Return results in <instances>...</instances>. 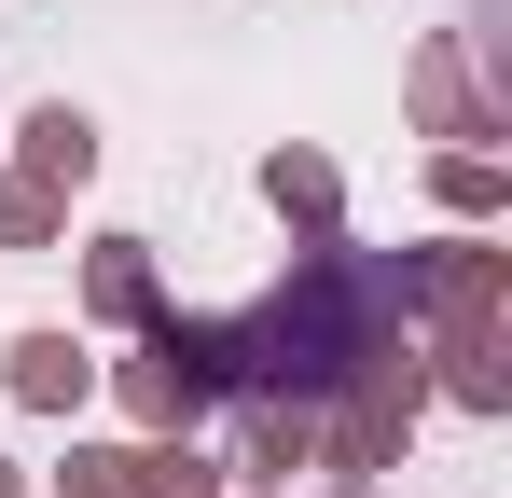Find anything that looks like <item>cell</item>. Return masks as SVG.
Returning a JSON list of instances; mask_svg holds the SVG:
<instances>
[{
	"instance_id": "3957f363",
	"label": "cell",
	"mask_w": 512,
	"mask_h": 498,
	"mask_svg": "<svg viewBox=\"0 0 512 498\" xmlns=\"http://www.w3.org/2000/svg\"><path fill=\"white\" fill-rule=\"evenodd\" d=\"M97 402L125 415V443H194L222 388H208V346H194V305H167L153 332H125V360H97Z\"/></svg>"
},
{
	"instance_id": "52a82bcc",
	"label": "cell",
	"mask_w": 512,
	"mask_h": 498,
	"mask_svg": "<svg viewBox=\"0 0 512 498\" xmlns=\"http://www.w3.org/2000/svg\"><path fill=\"white\" fill-rule=\"evenodd\" d=\"M512 319V236H429L416 249V332Z\"/></svg>"
},
{
	"instance_id": "7a4b0ae2",
	"label": "cell",
	"mask_w": 512,
	"mask_h": 498,
	"mask_svg": "<svg viewBox=\"0 0 512 498\" xmlns=\"http://www.w3.org/2000/svg\"><path fill=\"white\" fill-rule=\"evenodd\" d=\"M416 429H429V374H416V332H402L319 402V485H388L416 457Z\"/></svg>"
},
{
	"instance_id": "277c9868",
	"label": "cell",
	"mask_w": 512,
	"mask_h": 498,
	"mask_svg": "<svg viewBox=\"0 0 512 498\" xmlns=\"http://www.w3.org/2000/svg\"><path fill=\"white\" fill-rule=\"evenodd\" d=\"M402 111H416V139H443V153H499V139H512V97L471 70L457 28H416V56H402Z\"/></svg>"
},
{
	"instance_id": "5b68a950",
	"label": "cell",
	"mask_w": 512,
	"mask_h": 498,
	"mask_svg": "<svg viewBox=\"0 0 512 498\" xmlns=\"http://www.w3.org/2000/svg\"><path fill=\"white\" fill-rule=\"evenodd\" d=\"M153 319H167V263H153V236H125V222H111V236H84L70 332H111V346H125V332H153Z\"/></svg>"
},
{
	"instance_id": "6da1fadb",
	"label": "cell",
	"mask_w": 512,
	"mask_h": 498,
	"mask_svg": "<svg viewBox=\"0 0 512 498\" xmlns=\"http://www.w3.org/2000/svg\"><path fill=\"white\" fill-rule=\"evenodd\" d=\"M416 332V249H374V236H305L291 277L250 291L236 319H194L208 346V388L222 402H333L374 346Z\"/></svg>"
},
{
	"instance_id": "4fadbf2b",
	"label": "cell",
	"mask_w": 512,
	"mask_h": 498,
	"mask_svg": "<svg viewBox=\"0 0 512 498\" xmlns=\"http://www.w3.org/2000/svg\"><path fill=\"white\" fill-rule=\"evenodd\" d=\"M42 498H139V443L125 429H70V457L42 471Z\"/></svg>"
},
{
	"instance_id": "8992f818",
	"label": "cell",
	"mask_w": 512,
	"mask_h": 498,
	"mask_svg": "<svg viewBox=\"0 0 512 498\" xmlns=\"http://www.w3.org/2000/svg\"><path fill=\"white\" fill-rule=\"evenodd\" d=\"M0 402H14V415H56V429H84V402H97V332L28 319L14 346H0Z\"/></svg>"
},
{
	"instance_id": "e0dca14e",
	"label": "cell",
	"mask_w": 512,
	"mask_h": 498,
	"mask_svg": "<svg viewBox=\"0 0 512 498\" xmlns=\"http://www.w3.org/2000/svg\"><path fill=\"white\" fill-rule=\"evenodd\" d=\"M236 498H305V485H236Z\"/></svg>"
},
{
	"instance_id": "30bf717a",
	"label": "cell",
	"mask_w": 512,
	"mask_h": 498,
	"mask_svg": "<svg viewBox=\"0 0 512 498\" xmlns=\"http://www.w3.org/2000/svg\"><path fill=\"white\" fill-rule=\"evenodd\" d=\"M250 194L291 222V249H305V236H346V166L319 153V139H277V153L250 166Z\"/></svg>"
},
{
	"instance_id": "9c48e42d",
	"label": "cell",
	"mask_w": 512,
	"mask_h": 498,
	"mask_svg": "<svg viewBox=\"0 0 512 498\" xmlns=\"http://www.w3.org/2000/svg\"><path fill=\"white\" fill-rule=\"evenodd\" d=\"M0 166H14V180H42V194H84L97 166H111V139H97L84 97H42V111H14V125H0Z\"/></svg>"
},
{
	"instance_id": "5bb4252c",
	"label": "cell",
	"mask_w": 512,
	"mask_h": 498,
	"mask_svg": "<svg viewBox=\"0 0 512 498\" xmlns=\"http://www.w3.org/2000/svg\"><path fill=\"white\" fill-rule=\"evenodd\" d=\"M139 498H236V471L208 443H139Z\"/></svg>"
},
{
	"instance_id": "2e32d148",
	"label": "cell",
	"mask_w": 512,
	"mask_h": 498,
	"mask_svg": "<svg viewBox=\"0 0 512 498\" xmlns=\"http://www.w3.org/2000/svg\"><path fill=\"white\" fill-rule=\"evenodd\" d=\"M0 498H42V471H28V457H14V443H0Z\"/></svg>"
},
{
	"instance_id": "ba28073f",
	"label": "cell",
	"mask_w": 512,
	"mask_h": 498,
	"mask_svg": "<svg viewBox=\"0 0 512 498\" xmlns=\"http://www.w3.org/2000/svg\"><path fill=\"white\" fill-rule=\"evenodd\" d=\"M416 374L443 415H512V319H457V332H416Z\"/></svg>"
},
{
	"instance_id": "9a60e30c",
	"label": "cell",
	"mask_w": 512,
	"mask_h": 498,
	"mask_svg": "<svg viewBox=\"0 0 512 498\" xmlns=\"http://www.w3.org/2000/svg\"><path fill=\"white\" fill-rule=\"evenodd\" d=\"M0 249H70V194H42V180L0 166Z\"/></svg>"
},
{
	"instance_id": "8fae6325",
	"label": "cell",
	"mask_w": 512,
	"mask_h": 498,
	"mask_svg": "<svg viewBox=\"0 0 512 498\" xmlns=\"http://www.w3.org/2000/svg\"><path fill=\"white\" fill-rule=\"evenodd\" d=\"M222 415H236V457H222L236 485H305L319 471V402H222Z\"/></svg>"
},
{
	"instance_id": "ac0fdd59",
	"label": "cell",
	"mask_w": 512,
	"mask_h": 498,
	"mask_svg": "<svg viewBox=\"0 0 512 498\" xmlns=\"http://www.w3.org/2000/svg\"><path fill=\"white\" fill-rule=\"evenodd\" d=\"M333 498H388V485H333Z\"/></svg>"
},
{
	"instance_id": "7c38bea8",
	"label": "cell",
	"mask_w": 512,
	"mask_h": 498,
	"mask_svg": "<svg viewBox=\"0 0 512 498\" xmlns=\"http://www.w3.org/2000/svg\"><path fill=\"white\" fill-rule=\"evenodd\" d=\"M429 208L457 236H499L512 222V153H429Z\"/></svg>"
}]
</instances>
